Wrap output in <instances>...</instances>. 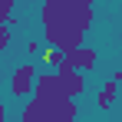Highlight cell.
I'll use <instances>...</instances> for the list:
<instances>
[{
  "mask_svg": "<svg viewBox=\"0 0 122 122\" xmlns=\"http://www.w3.org/2000/svg\"><path fill=\"white\" fill-rule=\"evenodd\" d=\"M43 30H76L89 33L96 23V7L89 0H46L40 3Z\"/></svg>",
  "mask_w": 122,
  "mask_h": 122,
  "instance_id": "cell-1",
  "label": "cell"
},
{
  "mask_svg": "<svg viewBox=\"0 0 122 122\" xmlns=\"http://www.w3.org/2000/svg\"><path fill=\"white\" fill-rule=\"evenodd\" d=\"M79 119V106L69 99L63 106H43V102L30 99L20 109V122H76Z\"/></svg>",
  "mask_w": 122,
  "mask_h": 122,
  "instance_id": "cell-2",
  "label": "cell"
},
{
  "mask_svg": "<svg viewBox=\"0 0 122 122\" xmlns=\"http://www.w3.org/2000/svg\"><path fill=\"white\" fill-rule=\"evenodd\" d=\"M33 99L43 102V106H63V102H69L66 96V86L56 73H40L36 76V89H33Z\"/></svg>",
  "mask_w": 122,
  "mask_h": 122,
  "instance_id": "cell-3",
  "label": "cell"
},
{
  "mask_svg": "<svg viewBox=\"0 0 122 122\" xmlns=\"http://www.w3.org/2000/svg\"><path fill=\"white\" fill-rule=\"evenodd\" d=\"M36 76H40L36 63L23 60L20 66L13 69V76H10V96H13V99L30 102V99H33V89H36Z\"/></svg>",
  "mask_w": 122,
  "mask_h": 122,
  "instance_id": "cell-4",
  "label": "cell"
},
{
  "mask_svg": "<svg viewBox=\"0 0 122 122\" xmlns=\"http://www.w3.org/2000/svg\"><path fill=\"white\" fill-rule=\"evenodd\" d=\"M56 76L63 79V86H66V96H69L73 102H76L82 92H86V76H82V73H76V69H73L66 60H63V66L56 69Z\"/></svg>",
  "mask_w": 122,
  "mask_h": 122,
  "instance_id": "cell-5",
  "label": "cell"
},
{
  "mask_svg": "<svg viewBox=\"0 0 122 122\" xmlns=\"http://www.w3.org/2000/svg\"><path fill=\"white\" fill-rule=\"evenodd\" d=\"M66 63L76 69V73H89V69H96V63H99V50H92V46H79V50H73Z\"/></svg>",
  "mask_w": 122,
  "mask_h": 122,
  "instance_id": "cell-6",
  "label": "cell"
},
{
  "mask_svg": "<svg viewBox=\"0 0 122 122\" xmlns=\"http://www.w3.org/2000/svg\"><path fill=\"white\" fill-rule=\"evenodd\" d=\"M116 102H119V82L116 79H102L99 92H96V106H99L102 112H109Z\"/></svg>",
  "mask_w": 122,
  "mask_h": 122,
  "instance_id": "cell-7",
  "label": "cell"
},
{
  "mask_svg": "<svg viewBox=\"0 0 122 122\" xmlns=\"http://www.w3.org/2000/svg\"><path fill=\"white\" fill-rule=\"evenodd\" d=\"M63 60H66V56H63L60 50H56V46H46V50H43V53H40V63H43V66H46V73H50V69L56 73V69H60V66H63Z\"/></svg>",
  "mask_w": 122,
  "mask_h": 122,
  "instance_id": "cell-8",
  "label": "cell"
},
{
  "mask_svg": "<svg viewBox=\"0 0 122 122\" xmlns=\"http://www.w3.org/2000/svg\"><path fill=\"white\" fill-rule=\"evenodd\" d=\"M17 17V0H0V23H10Z\"/></svg>",
  "mask_w": 122,
  "mask_h": 122,
  "instance_id": "cell-9",
  "label": "cell"
},
{
  "mask_svg": "<svg viewBox=\"0 0 122 122\" xmlns=\"http://www.w3.org/2000/svg\"><path fill=\"white\" fill-rule=\"evenodd\" d=\"M10 40H13V30H10V26H3V30H0V53H7V50H10Z\"/></svg>",
  "mask_w": 122,
  "mask_h": 122,
  "instance_id": "cell-10",
  "label": "cell"
},
{
  "mask_svg": "<svg viewBox=\"0 0 122 122\" xmlns=\"http://www.w3.org/2000/svg\"><path fill=\"white\" fill-rule=\"evenodd\" d=\"M26 53L30 56H40L43 50H40V40H26Z\"/></svg>",
  "mask_w": 122,
  "mask_h": 122,
  "instance_id": "cell-11",
  "label": "cell"
},
{
  "mask_svg": "<svg viewBox=\"0 0 122 122\" xmlns=\"http://www.w3.org/2000/svg\"><path fill=\"white\" fill-rule=\"evenodd\" d=\"M112 79L119 82V89H122V63H119V69H116V76H112Z\"/></svg>",
  "mask_w": 122,
  "mask_h": 122,
  "instance_id": "cell-12",
  "label": "cell"
},
{
  "mask_svg": "<svg viewBox=\"0 0 122 122\" xmlns=\"http://www.w3.org/2000/svg\"><path fill=\"white\" fill-rule=\"evenodd\" d=\"M0 122H7V106L0 102Z\"/></svg>",
  "mask_w": 122,
  "mask_h": 122,
  "instance_id": "cell-13",
  "label": "cell"
},
{
  "mask_svg": "<svg viewBox=\"0 0 122 122\" xmlns=\"http://www.w3.org/2000/svg\"><path fill=\"white\" fill-rule=\"evenodd\" d=\"M3 26H7V23H0V30H3Z\"/></svg>",
  "mask_w": 122,
  "mask_h": 122,
  "instance_id": "cell-14",
  "label": "cell"
},
{
  "mask_svg": "<svg viewBox=\"0 0 122 122\" xmlns=\"http://www.w3.org/2000/svg\"><path fill=\"white\" fill-rule=\"evenodd\" d=\"M109 122H119V119H109Z\"/></svg>",
  "mask_w": 122,
  "mask_h": 122,
  "instance_id": "cell-15",
  "label": "cell"
},
{
  "mask_svg": "<svg viewBox=\"0 0 122 122\" xmlns=\"http://www.w3.org/2000/svg\"><path fill=\"white\" fill-rule=\"evenodd\" d=\"M96 122H102V119H96Z\"/></svg>",
  "mask_w": 122,
  "mask_h": 122,
  "instance_id": "cell-16",
  "label": "cell"
}]
</instances>
